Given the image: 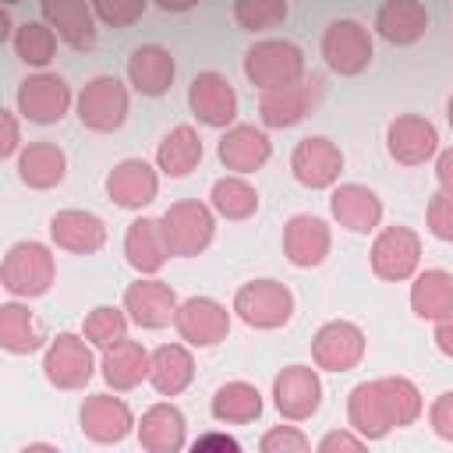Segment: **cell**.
Instances as JSON below:
<instances>
[{
  "mask_svg": "<svg viewBox=\"0 0 453 453\" xmlns=\"http://www.w3.org/2000/svg\"><path fill=\"white\" fill-rule=\"evenodd\" d=\"M14 39V21H11V7L0 11V42H11Z\"/></svg>",
  "mask_w": 453,
  "mask_h": 453,
  "instance_id": "cell-51",
  "label": "cell"
},
{
  "mask_svg": "<svg viewBox=\"0 0 453 453\" xmlns=\"http://www.w3.org/2000/svg\"><path fill=\"white\" fill-rule=\"evenodd\" d=\"M322 99V78L319 74H304L294 85L273 88L258 96V117L265 127H294L301 124Z\"/></svg>",
  "mask_w": 453,
  "mask_h": 453,
  "instance_id": "cell-12",
  "label": "cell"
},
{
  "mask_svg": "<svg viewBox=\"0 0 453 453\" xmlns=\"http://www.w3.org/2000/svg\"><path fill=\"white\" fill-rule=\"evenodd\" d=\"M145 4L149 0H92V11H96V18L103 25L127 28V25H134L145 14Z\"/></svg>",
  "mask_w": 453,
  "mask_h": 453,
  "instance_id": "cell-42",
  "label": "cell"
},
{
  "mask_svg": "<svg viewBox=\"0 0 453 453\" xmlns=\"http://www.w3.org/2000/svg\"><path fill=\"white\" fill-rule=\"evenodd\" d=\"M124 258L138 276H156L166 265V258H173L166 234H163V223L152 216L131 219L127 234H124Z\"/></svg>",
  "mask_w": 453,
  "mask_h": 453,
  "instance_id": "cell-25",
  "label": "cell"
},
{
  "mask_svg": "<svg viewBox=\"0 0 453 453\" xmlns=\"http://www.w3.org/2000/svg\"><path fill=\"white\" fill-rule=\"evenodd\" d=\"M368 262H372V273L379 280H389V283H403L418 273L421 265V237L411 230V226H382L372 241V251H368Z\"/></svg>",
  "mask_w": 453,
  "mask_h": 453,
  "instance_id": "cell-8",
  "label": "cell"
},
{
  "mask_svg": "<svg viewBox=\"0 0 453 453\" xmlns=\"http://www.w3.org/2000/svg\"><path fill=\"white\" fill-rule=\"evenodd\" d=\"M195 379V357L188 350V343H163L152 350V368H149V382L159 396H177L191 386Z\"/></svg>",
  "mask_w": 453,
  "mask_h": 453,
  "instance_id": "cell-33",
  "label": "cell"
},
{
  "mask_svg": "<svg viewBox=\"0 0 453 453\" xmlns=\"http://www.w3.org/2000/svg\"><path fill=\"white\" fill-rule=\"evenodd\" d=\"M188 106L205 127H230L237 120V92L226 74L198 71L188 85Z\"/></svg>",
  "mask_w": 453,
  "mask_h": 453,
  "instance_id": "cell-17",
  "label": "cell"
},
{
  "mask_svg": "<svg viewBox=\"0 0 453 453\" xmlns=\"http://www.w3.org/2000/svg\"><path fill=\"white\" fill-rule=\"evenodd\" d=\"M18 177L35 191H50L67 177V156L53 142H28L18 152Z\"/></svg>",
  "mask_w": 453,
  "mask_h": 453,
  "instance_id": "cell-32",
  "label": "cell"
},
{
  "mask_svg": "<svg viewBox=\"0 0 453 453\" xmlns=\"http://www.w3.org/2000/svg\"><path fill=\"white\" fill-rule=\"evenodd\" d=\"M365 446H368V439H361V435L350 428V432H329V435H322L315 449H319V453H340V449H343V453H357V449H365Z\"/></svg>",
  "mask_w": 453,
  "mask_h": 453,
  "instance_id": "cell-46",
  "label": "cell"
},
{
  "mask_svg": "<svg viewBox=\"0 0 453 453\" xmlns=\"http://www.w3.org/2000/svg\"><path fill=\"white\" fill-rule=\"evenodd\" d=\"M173 78H177V64L166 46L149 42L127 57V81L142 96H163L173 85Z\"/></svg>",
  "mask_w": 453,
  "mask_h": 453,
  "instance_id": "cell-30",
  "label": "cell"
},
{
  "mask_svg": "<svg viewBox=\"0 0 453 453\" xmlns=\"http://www.w3.org/2000/svg\"><path fill=\"white\" fill-rule=\"evenodd\" d=\"M42 21L67 42L71 50L85 53L96 46V11L92 0H39Z\"/></svg>",
  "mask_w": 453,
  "mask_h": 453,
  "instance_id": "cell-23",
  "label": "cell"
},
{
  "mask_svg": "<svg viewBox=\"0 0 453 453\" xmlns=\"http://www.w3.org/2000/svg\"><path fill=\"white\" fill-rule=\"evenodd\" d=\"M230 311L251 326V329H280L290 322L294 315V294L287 283L280 280H248L244 287H237Z\"/></svg>",
  "mask_w": 453,
  "mask_h": 453,
  "instance_id": "cell-4",
  "label": "cell"
},
{
  "mask_svg": "<svg viewBox=\"0 0 453 453\" xmlns=\"http://www.w3.org/2000/svg\"><path fill=\"white\" fill-rule=\"evenodd\" d=\"M273 403L287 421H308L322 407V379L308 365H287L273 379Z\"/></svg>",
  "mask_w": 453,
  "mask_h": 453,
  "instance_id": "cell-15",
  "label": "cell"
},
{
  "mask_svg": "<svg viewBox=\"0 0 453 453\" xmlns=\"http://www.w3.org/2000/svg\"><path fill=\"white\" fill-rule=\"evenodd\" d=\"M78 421H81V432L99 442V446H113V442H124L131 435V428H138L131 407L113 396V393H92L85 396L81 411H78Z\"/></svg>",
  "mask_w": 453,
  "mask_h": 453,
  "instance_id": "cell-19",
  "label": "cell"
},
{
  "mask_svg": "<svg viewBox=\"0 0 453 453\" xmlns=\"http://www.w3.org/2000/svg\"><path fill=\"white\" fill-rule=\"evenodd\" d=\"M258 449L262 453H304V449H311V442L294 425H276L258 439Z\"/></svg>",
  "mask_w": 453,
  "mask_h": 453,
  "instance_id": "cell-43",
  "label": "cell"
},
{
  "mask_svg": "<svg viewBox=\"0 0 453 453\" xmlns=\"http://www.w3.org/2000/svg\"><path fill=\"white\" fill-rule=\"evenodd\" d=\"M159 223H163V234H166V244H170L173 258H195L212 244L216 209L205 205V202L184 198V202H173L159 216Z\"/></svg>",
  "mask_w": 453,
  "mask_h": 453,
  "instance_id": "cell-5",
  "label": "cell"
},
{
  "mask_svg": "<svg viewBox=\"0 0 453 453\" xmlns=\"http://www.w3.org/2000/svg\"><path fill=\"white\" fill-rule=\"evenodd\" d=\"M244 78L258 92H273L304 78V53L290 39H258L244 53Z\"/></svg>",
  "mask_w": 453,
  "mask_h": 453,
  "instance_id": "cell-2",
  "label": "cell"
},
{
  "mask_svg": "<svg viewBox=\"0 0 453 453\" xmlns=\"http://www.w3.org/2000/svg\"><path fill=\"white\" fill-rule=\"evenodd\" d=\"M428 28V11L421 0H382L375 11V32L389 46H414Z\"/></svg>",
  "mask_w": 453,
  "mask_h": 453,
  "instance_id": "cell-29",
  "label": "cell"
},
{
  "mask_svg": "<svg viewBox=\"0 0 453 453\" xmlns=\"http://www.w3.org/2000/svg\"><path fill=\"white\" fill-rule=\"evenodd\" d=\"M0 347L7 354H35L46 347L39 319L18 301H7L0 308Z\"/></svg>",
  "mask_w": 453,
  "mask_h": 453,
  "instance_id": "cell-36",
  "label": "cell"
},
{
  "mask_svg": "<svg viewBox=\"0 0 453 453\" xmlns=\"http://www.w3.org/2000/svg\"><path fill=\"white\" fill-rule=\"evenodd\" d=\"M329 212L350 234H372L382 226V198L368 184H336L329 195Z\"/></svg>",
  "mask_w": 453,
  "mask_h": 453,
  "instance_id": "cell-22",
  "label": "cell"
},
{
  "mask_svg": "<svg viewBox=\"0 0 453 453\" xmlns=\"http://www.w3.org/2000/svg\"><path fill=\"white\" fill-rule=\"evenodd\" d=\"M188 442V421L173 403H152L138 421V446L149 453H180Z\"/></svg>",
  "mask_w": 453,
  "mask_h": 453,
  "instance_id": "cell-28",
  "label": "cell"
},
{
  "mask_svg": "<svg viewBox=\"0 0 453 453\" xmlns=\"http://www.w3.org/2000/svg\"><path fill=\"white\" fill-rule=\"evenodd\" d=\"M21 131H18V113L0 110V159H18L21 152Z\"/></svg>",
  "mask_w": 453,
  "mask_h": 453,
  "instance_id": "cell-45",
  "label": "cell"
},
{
  "mask_svg": "<svg viewBox=\"0 0 453 453\" xmlns=\"http://www.w3.org/2000/svg\"><path fill=\"white\" fill-rule=\"evenodd\" d=\"M21 453H60V449L50 442H28V446H21Z\"/></svg>",
  "mask_w": 453,
  "mask_h": 453,
  "instance_id": "cell-52",
  "label": "cell"
},
{
  "mask_svg": "<svg viewBox=\"0 0 453 453\" xmlns=\"http://www.w3.org/2000/svg\"><path fill=\"white\" fill-rule=\"evenodd\" d=\"M322 57L329 64L333 74H343V78H354L361 74L372 57H375V46H372V32L354 21V18H336L326 25L322 32Z\"/></svg>",
  "mask_w": 453,
  "mask_h": 453,
  "instance_id": "cell-7",
  "label": "cell"
},
{
  "mask_svg": "<svg viewBox=\"0 0 453 453\" xmlns=\"http://www.w3.org/2000/svg\"><path fill=\"white\" fill-rule=\"evenodd\" d=\"M195 449H230V453H237L241 449V442L237 439H230L226 432H205V435H198L195 439Z\"/></svg>",
  "mask_w": 453,
  "mask_h": 453,
  "instance_id": "cell-47",
  "label": "cell"
},
{
  "mask_svg": "<svg viewBox=\"0 0 453 453\" xmlns=\"http://www.w3.org/2000/svg\"><path fill=\"white\" fill-rule=\"evenodd\" d=\"M446 120H449V127H453V96L446 99Z\"/></svg>",
  "mask_w": 453,
  "mask_h": 453,
  "instance_id": "cell-53",
  "label": "cell"
},
{
  "mask_svg": "<svg viewBox=\"0 0 453 453\" xmlns=\"http://www.w3.org/2000/svg\"><path fill=\"white\" fill-rule=\"evenodd\" d=\"M365 357V333L347 319H329L311 336V361L326 372H350Z\"/></svg>",
  "mask_w": 453,
  "mask_h": 453,
  "instance_id": "cell-13",
  "label": "cell"
},
{
  "mask_svg": "<svg viewBox=\"0 0 453 453\" xmlns=\"http://www.w3.org/2000/svg\"><path fill=\"white\" fill-rule=\"evenodd\" d=\"M14 103H18V113H21L25 120H32V124H57V120H64V113L71 110L74 96H71V85H67L60 74H53V71H35V74H28V78L18 85Z\"/></svg>",
  "mask_w": 453,
  "mask_h": 453,
  "instance_id": "cell-10",
  "label": "cell"
},
{
  "mask_svg": "<svg viewBox=\"0 0 453 453\" xmlns=\"http://www.w3.org/2000/svg\"><path fill=\"white\" fill-rule=\"evenodd\" d=\"M173 329L188 347H216L230 333V311L216 297H188L173 315Z\"/></svg>",
  "mask_w": 453,
  "mask_h": 453,
  "instance_id": "cell-14",
  "label": "cell"
},
{
  "mask_svg": "<svg viewBox=\"0 0 453 453\" xmlns=\"http://www.w3.org/2000/svg\"><path fill=\"white\" fill-rule=\"evenodd\" d=\"M287 0H234V21L244 32H265L287 21Z\"/></svg>",
  "mask_w": 453,
  "mask_h": 453,
  "instance_id": "cell-40",
  "label": "cell"
},
{
  "mask_svg": "<svg viewBox=\"0 0 453 453\" xmlns=\"http://www.w3.org/2000/svg\"><path fill=\"white\" fill-rule=\"evenodd\" d=\"M159 11H166V14H184V11H191V7H198V0H152Z\"/></svg>",
  "mask_w": 453,
  "mask_h": 453,
  "instance_id": "cell-50",
  "label": "cell"
},
{
  "mask_svg": "<svg viewBox=\"0 0 453 453\" xmlns=\"http://www.w3.org/2000/svg\"><path fill=\"white\" fill-rule=\"evenodd\" d=\"M411 311L425 322H439L453 315V273L449 269H421L411 276Z\"/></svg>",
  "mask_w": 453,
  "mask_h": 453,
  "instance_id": "cell-31",
  "label": "cell"
},
{
  "mask_svg": "<svg viewBox=\"0 0 453 453\" xmlns=\"http://www.w3.org/2000/svg\"><path fill=\"white\" fill-rule=\"evenodd\" d=\"M42 375L57 389H85L96 375L92 343L81 333H57L42 350Z\"/></svg>",
  "mask_w": 453,
  "mask_h": 453,
  "instance_id": "cell-6",
  "label": "cell"
},
{
  "mask_svg": "<svg viewBox=\"0 0 453 453\" xmlns=\"http://www.w3.org/2000/svg\"><path fill=\"white\" fill-rule=\"evenodd\" d=\"M216 156H219V163H223L226 170H234V173H255V170H262V166L269 163L273 142H269V134H265L262 127H255V124H230V127L223 131L219 145H216Z\"/></svg>",
  "mask_w": 453,
  "mask_h": 453,
  "instance_id": "cell-24",
  "label": "cell"
},
{
  "mask_svg": "<svg viewBox=\"0 0 453 453\" xmlns=\"http://www.w3.org/2000/svg\"><path fill=\"white\" fill-rule=\"evenodd\" d=\"M428 425L442 442H453V389L439 393L428 407Z\"/></svg>",
  "mask_w": 453,
  "mask_h": 453,
  "instance_id": "cell-44",
  "label": "cell"
},
{
  "mask_svg": "<svg viewBox=\"0 0 453 453\" xmlns=\"http://www.w3.org/2000/svg\"><path fill=\"white\" fill-rule=\"evenodd\" d=\"M57 39L60 35L46 21H25V25L14 28L11 46H14L18 60H25L28 67H46L53 60V53H57Z\"/></svg>",
  "mask_w": 453,
  "mask_h": 453,
  "instance_id": "cell-38",
  "label": "cell"
},
{
  "mask_svg": "<svg viewBox=\"0 0 453 453\" xmlns=\"http://www.w3.org/2000/svg\"><path fill=\"white\" fill-rule=\"evenodd\" d=\"M386 152L400 166H421L439 152V131L428 117L400 113L386 124Z\"/></svg>",
  "mask_w": 453,
  "mask_h": 453,
  "instance_id": "cell-18",
  "label": "cell"
},
{
  "mask_svg": "<svg viewBox=\"0 0 453 453\" xmlns=\"http://www.w3.org/2000/svg\"><path fill=\"white\" fill-rule=\"evenodd\" d=\"M0 4H4V7H14V4H18V0H0Z\"/></svg>",
  "mask_w": 453,
  "mask_h": 453,
  "instance_id": "cell-54",
  "label": "cell"
},
{
  "mask_svg": "<svg viewBox=\"0 0 453 453\" xmlns=\"http://www.w3.org/2000/svg\"><path fill=\"white\" fill-rule=\"evenodd\" d=\"M57 280V262L53 251L42 241H18L7 248L4 265H0V283L14 297H42Z\"/></svg>",
  "mask_w": 453,
  "mask_h": 453,
  "instance_id": "cell-1",
  "label": "cell"
},
{
  "mask_svg": "<svg viewBox=\"0 0 453 453\" xmlns=\"http://www.w3.org/2000/svg\"><path fill=\"white\" fill-rule=\"evenodd\" d=\"M149 368H152V354L138 340H120V343L106 347L103 361H99V375L113 393L142 386L149 379Z\"/></svg>",
  "mask_w": 453,
  "mask_h": 453,
  "instance_id": "cell-27",
  "label": "cell"
},
{
  "mask_svg": "<svg viewBox=\"0 0 453 453\" xmlns=\"http://www.w3.org/2000/svg\"><path fill=\"white\" fill-rule=\"evenodd\" d=\"M209 205L216 209V216L223 219H248L258 212V188L244 180V173H230L219 177L209 191Z\"/></svg>",
  "mask_w": 453,
  "mask_h": 453,
  "instance_id": "cell-37",
  "label": "cell"
},
{
  "mask_svg": "<svg viewBox=\"0 0 453 453\" xmlns=\"http://www.w3.org/2000/svg\"><path fill=\"white\" fill-rule=\"evenodd\" d=\"M347 421L368 442L386 439L393 428H400L386 379H368V382H357L350 389V396H347Z\"/></svg>",
  "mask_w": 453,
  "mask_h": 453,
  "instance_id": "cell-9",
  "label": "cell"
},
{
  "mask_svg": "<svg viewBox=\"0 0 453 453\" xmlns=\"http://www.w3.org/2000/svg\"><path fill=\"white\" fill-rule=\"evenodd\" d=\"M333 248V234H329V223L311 216V212H297L283 223V255L290 265L297 269H315L326 262Z\"/></svg>",
  "mask_w": 453,
  "mask_h": 453,
  "instance_id": "cell-20",
  "label": "cell"
},
{
  "mask_svg": "<svg viewBox=\"0 0 453 453\" xmlns=\"http://www.w3.org/2000/svg\"><path fill=\"white\" fill-rule=\"evenodd\" d=\"M127 110H131V96H127V85L117 74H96L74 96L78 120L88 131H99V134H110V131L124 127Z\"/></svg>",
  "mask_w": 453,
  "mask_h": 453,
  "instance_id": "cell-3",
  "label": "cell"
},
{
  "mask_svg": "<svg viewBox=\"0 0 453 453\" xmlns=\"http://www.w3.org/2000/svg\"><path fill=\"white\" fill-rule=\"evenodd\" d=\"M209 411L219 425H248L262 414V393H258V386H251L244 379H234V382H223L212 393Z\"/></svg>",
  "mask_w": 453,
  "mask_h": 453,
  "instance_id": "cell-35",
  "label": "cell"
},
{
  "mask_svg": "<svg viewBox=\"0 0 453 453\" xmlns=\"http://www.w3.org/2000/svg\"><path fill=\"white\" fill-rule=\"evenodd\" d=\"M156 195H159V173L145 159H120L106 173V198L120 209L142 212Z\"/></svg>",
  "mask_w": 453,
  "mask_h": 453,
  "instance_id": "cell-21",
  "label": "cell"
},
{
  "mask_svg": "<svg viewBox=\"0 0 453 453\" xmlns=\"http://www.w3.org/2000/svg\"><path fill=\"white\" fill-rule=\"evenodd\" d=\"M425 223H428V234L435 241H453V191H435L428 198V209H425Z\"/></svg>",
  "mask_w": 453,
  "mask_h": 453,
  "instance_id": "cell-41",
  "label": "cell"
},
{
  "mask_svg": "<svg viewBox=\"0 0 453 453\" xmlns=\"http://www.w3.org/2000/svg\"><path fill=\"white\" fill-rule=\"evenodd\" d=\"M432 343H435V350H439V354L453 357V315L435 322V329H432Z\"/></svg>",
  "mask_w": 453,
  "mask_h": 453,
  "instance_id": "cell-48",
  "label": "cell"
},
{
  "mask_svg": "<svg viewBox=\"0 0 453 453\" xmlns=\"http://www.w3.org/2000/svg\"><path fill=\"white\" fill-rule=\"evenodd\" d=\"M180 301H177V290L156 276H138L134 283H127L124 290V311L134 326L142 329H163L173 322Z\"/></svg>",
  "mask_w": 453,
  "mask_h": 453,
  "instance_id": "cell-16",
  "label": "cell"
},
{
  "mask_svg": "<svg viewBox=\"0 0 453 453\" xmlns=\"http://www.w3.org/2000/svg\"><path fill=\"white\" fill-rule=\"evenodd\" d=\"M127 311L124 308H113V304H96L85 322H81V336L96 347V350H106L120 340H127Z\"/></svg>",
  "mask_w": 453,
  "mask_h": 453,
  "instance_id": "cell-39",
  "label": "cell"
},
{
  "mask_svg": "<svg viewBox=\"0 0 453 453\" xmlns=\"http://www.w3.org/2000/svg\"><path fill=\"white\" fill-rule=\"evenodd\" d=\"M290 173L301 188L308 191H322V188H336L340 173H343V152L336 142H329L326 134H308L294 145L290 152Z\"/></svg>",
  "mask_w": 453,
  "mask_h": 453,
  "instance_id": "cell-11",
  "label": "cell"
},
{
  "mask_svg": "<svg viewBox=\"0 0 453 453\" xmlns=\"http://www.w3.org/2000/svg\"><path fill=\"white\" fill-rule=\"evenodd\" d=\"M50 237L64 251L92 255L106 244V223L88 209H60L50 219Z\"/></svg>",
  "mask_w": 453,
  "mask_h": 453,
  "instance_id": "cell-26",
  "label": "cell"
},
{
  "mask_svg": "<svg viewBox=\"0 0 453 453\" xmlns=\"http://www.w3.org/2000/svg\"><path fill=\"white\" fill-rule=\"evenodd\" d=\"M435 180H439L442 191H453V149L439 152V159H435Z\"/></svg>",
  "mask_w": 453,
  "mask_h": 453,
  "instance_id": "cell-49",
  "label": "cell"
},
{
  "mask_svg": "<svg viewBox=\"0 0 453 453\" xmlns=\"http://www.w3.org/2000/svg\"><path fill=\"white\" fill-rule=\"evenodd\" d=\"M202 163V138L191 124H177L163 134L159 149H156V166L166 177H188L195 166Z\"/></svg>",
  "mask_w": 453,
  "mask_h": 453,
  "instance_id": "cell-34",
  "label": "cell"
}]
</instances>
